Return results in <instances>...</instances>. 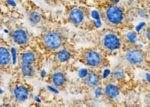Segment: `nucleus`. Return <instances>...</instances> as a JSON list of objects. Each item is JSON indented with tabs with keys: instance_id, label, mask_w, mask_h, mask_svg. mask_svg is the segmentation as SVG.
Instances as JSON below:
<instances>
[{
	"instance_id": "obj_4",
	"label": "nucleus",
	"mask_w": 150,
	"mask_h": 107,
	"mask_svg": "<svg viewBox=\"0 0 150 107\" xmlns=\"http://www.w3.org/2000/svg\"><path fill=\"white\" fill-rule=\"evenodd\" d=\"M125 57L126 59L131 64H138L144 60V54L140 50L133 48L129 50L126 53Z\"/></svg>"
},
{
	"instance_id": "obj_14",
	"label": "nucleus",
	"mask_w": 150,
	"mask_h": 107,
	"mask_svg": "<svg viewBox=\"0 0 150 107\" xmlns=\"http://www.w3.org/2000/svg\"><path fill=\"white\" fill-rule=\"evenodd\" d=\"M57 58L61 62H65L68 61L70 58V52L67 50H62L59 51L57 54Z\"/></svg>"
},
{
	"instance_id": "obj_22",
	"label": "nucleus",
	"mask_w": 150,
	"mask_h": 107,
	"mask_svg": "<svg viewBox=\"0 0 150 107\" xmlns=\"http://www.w3.org/2000/svg\"><path fill=\"white\" fill-rule=\"evenodd\" d=\"M47 89L48 90H49L50 92H51V93H53L54 94H59V90L54 87H51V86L48 85V86H47Z\"/></svg>"
},
{
	"instance_id": "obj_1",
	"label": "nucleus",
	"mask_w": 150,
	"mask_h": 107,
	"mask_svg": "<svg viewBox=\"0 0 150 107\" xmlns=\"http://www.w3.org/2000/svg\"><path fill=\"white\" fill-rule=\"evenodd\" d=\"M43 40L45 46L51 50L59 48L63 43L62 37L56 32H49L45 34Z\"/></svg>"
},
{
	"instance_id": "obj_35",
	"label": "nucleus",
	"mask_w": 150,
	"mask_h": 107,
	"mask_svg": "<svg viewBox=\"0 0 150 107\" xmlns=\"http://www.w3.org/2000/svg\"><path fill=\"white\" fill-rule=\"evenodd\" d=\"M0 107H9V106L6 104H1L0 105Z\"/></svg>"
},
{
	"instance_id": "obj_37",
	"label": "nucleus",
	"mask_w": 150,
	"mask_h": 107,
	"mask_svg": "<svg viewBox=\"0 0 150 107\" xmlns=\"http://www.w3.org/2000/svg\"><path fill=\"white\" fill-rule=\"evenodd\" d=\"M139 47H140V48H142V47H143V45H141V44H140L139 46H138Z\"/></svg>"
},
{
	"instance_id": "obj_31",
	"label": "nucleus",
	"mask_w": 150,
	"mask_h": 107,
	"mask_svg": "<svg viewBox=\"0 0 150 107\" xmlns=\"http://www.w3.org/2000/svg\"><path fill=\"white\" fill-rule=\"evenodd\" d=\"M34 100H35V102H38V103L41 102V100H40L39 97H38V96H35L34 97Z\"/></svg>"
},
{
	"instance_id": "obj_3",
	"label": "nucleus",
	"mask_w": 150,
	"mask_h": 107,
	"mask_svg": "<svg viewBox=\"0 0 150 107\" xmlns=\"http://www.w3.org/2000/svg\"><path fill=\"white\" fill-rule=\"evenodd\" d=\"M104 46L109 51H115L120 46V40L117 35L113 33H109L104 37L103 40Z\"/></svg>"
},
{
	"instance_id": "obj_33",
	"label": "nucleus",
	"mask_w": 150,
	"mask_h": 107,
	"mask_svg": "<svg viewBox=\"0 0 150 107\" xmlns=\"http://www.w3.org/2000/svg\"><path fill=\"white\" fill-rule=\"evenodd\" d=\"M46 74H47L46 71H45V70H43V71H42L41 73H40V75H41L42 77H45V76L46 75Z\"/></svg>"
},
{
	"instance_id": "obj_2",
	"label": "nucleus",
	"mask_w": 150,
	"mask_h": 107,
	"mask_svg": "<svg viewBox=\"0 0 150 107\" xmlns=\"http://www.w3.org/2000/svg\"><path fill=\"white\" fill-rule=\"evenodd\" d=\"M106 17L110 23L118 24L124 19L123 11L119 6L111 5L106 10Z\"/></svg>"
},
{
	"instance_id": "obj_36",
	"label": "nucleus",
	"mask_w": 150,
	"mask_h": 107,
	"mask_svg": "<svg viewBox=\"0 0 150 107\" xmlns=\"http://www.w3.org/2000/svg\"><path fill=\"white\" fill-rule=\"evenodd\" d=\"M3 93H4V91H3L2 89L0 88V95H1V94H2Z\"/></svg>"
},
{
	"instance_id": "obj_7",
	"label": "nucleus",
	"mask_w": 150,
	"mask_h": 107,
	"mask_svg": "<svg viewBox=\"0 0 150 107\" xmlns=\"http://www.w3.org/2000/svg\"><path fill=\"white\" fill-rule=\"evenodd\" d=\"M13 41L18 45H24L28 42L29 37L27 33L24 30L17 29L14 30L12 33Z\"/></svg>"
},
{
	"instance_id": "obj_10",
	"label": "nucleus",
	"mask_w": 150,
	"mask_h": 107,
	"mask_svg": "<svg viewBox=\"0 0 150 107\" xmlns=\"http://www.w3.org/2000/svg\"><path fill=\"white\" fill-rule=\"evenodd\" d=\"M99 80V76L95 72L90 73L85 77V83L89 88H95L97 87Z\"/></svg>"
},
{
	"instance_id": "obj_23",
	"label": "nucleus",
	"mask_w": 150,
	"mask_h": 107,
	"mask_svg": "<svg viewBox=\"0 0 150 107\" xmlns=\"http://www.w3.org/2000/svg\"><path fill=\"white\" fill-rule=\"evenodd\" d=\"M146 26V24H145V22H140V23H139L138 24V25L135 26V30H136L137 32H140V30H142L144 27Z\"/></svg>"
},
{
	"instance_id": "obj_12",
	"label": "nucleus",
	"mask_w": 150,
	"mask_h": 107,
	"mask_svg": "<svg viewBox=\"0 0 150 107\" xmlns=\"http://www.w3.org/2000/svg\"><path fill=\"white\" fill-rule=\"evenodd\" d=\"M51 80L56 87H62L66 82V76L62 72L55 73L53 75Z\"/></svg>"
},
{
	"instance_id": "obj_21",
	"label": "nucleus",
	"mask_w": 150,
	"mask_h": 107,
	"mask_svg": "<svg viewBox=\"0 0 150 107\" xmlns=\"http://www.w3.org/2000/svg\"><path fill=\"white\" fill-rule=\"evenodd\" d=\"M91 16H92V17H93V19H95V21L99 20V19H100L99 13V12H98L97 11H95V10H94V11H92V12H91Z\"/></svg>"
},
{
	"instance_id": "obj_25",
	"label": "nucleus",
	"mask_w": 150,
	"mask_h": 107,
	"mask_svg": "<svg viewBox=\"0 0 150 107\" xmlns=\"http://www.w3.org/2000/svg\"><path fill=\"white\" fill-rule=\"evenodd\" d=\"M138 15L140 17H145L147 16V11L145 9H140L138 11Z\"/></svg>"
},
{
	"instance_id": "obj_34",
	"label": "nucleus",
	"mask_w": 150,
	"mask_h": 107,
	"mask_svg": "<svg viewBox=\"0 0 150 107\" xmlns=\"http://www.w3.org/2000/svg\"><path fill=\"white\" fill-rule=\"evenodd\" d=\"M111 2L112 3H115V4H116V3H118L119 2V1L118 0H116V1H113V0H111Z\"/></svg>"
},
{
	"instance_id": "obj_19",
	"label": "nucleus",
	"mask_w": 150,
	"mask_h": 107,
	"mask_svg": "<svg viewBox=\"0 0 150 107\" xmlns=\"http://www.w3.org/2000/svg\"><path fill=\"white\" fill-rule=\"evenodd\" d=\"M89 73H88V70L87 69H80L79 71H78V76L80 77V78H85L88 76V75Z\"/></svg>"
},
{
	"instance_id": "obj_18",
	"label": "nucleus",
	"mask_w": 150,
	"mask_h": 107,
	"mask_svg": "<svg viewBox=\"0 0 150 107\" xmlns=\"http://www.w3.org/2000/svg\"><path fill=\"white\" fill-rule=\"evenodd\" d=\"M127 38L132 44H135L137 41H138L137 35L135 33H133V32H128L127 33Z\"/></svg>"
},
{
	"instance_id": "obj_27",
	"label": "nucleus",
	"mask_w": 150,
	"mask_h": 107,
	"mask_svg": "<svg viewBox=\"0 0 150 107\" xmlns=\"http://www.w3.org/2000/svg\"><path fill=\"white\" fill-rule=\"evenodd\" d=\"M101 25H102V23H101V22L100 19H99V20H96L95 22V26L96 28H100V27L101 26Z\"/></svg>"
},
{
	"instance_id": "obj_17",
	"label": "nucleus",
	"mask_w": 150,
	"mask_h": 107,
	"mask_svg": "<svg viewBox=\"0 0 150 107\" xmlns=\"http://www.w3.org/2000/svg\"><path fill=\"white\" fill-rule=\"evenodd\" d=\"M113 76L114 78L117 79V80H121L125 77V73L121 69H116L113 73Z\"/></svg>"
},
{
	"instance_id": "obj_6",
	"label": "nucleus",
	"mask_w": 150,
	"mask_h": 107,
	"mask_svg": "<svg viewBox=\"0 0 150 107\" xmlns=\"http://www.w3.org/2000/svg\"><path fill=\"white\" fill-rule=\"evenodd\" d=\"M14 98L19 102H23L29 98V92L28 89L25 86L20 85L16 87L13 90Z\"/></svg>"
},
{
	"instance_id": "obj_32",
	"label": "nucleus",
	"mask_w": 150,
	"mask_h": 107,
	"mask_svg": "<svg viewBox=\"0 0 150 107\" xmlns=\"http://www.w3.org/2000/svg\"><path fill=\"white\" fill-rule=\"evenodd\" d=\"M145 76H146V79H147V82L150 84V74L147 73L146 75H145Z\"/></svg>"
},
{
	"instance_id": "obj_26",
	"label": "nucleus",
	"mask_w": 150,
	"mask_h": 107,
	"mask_svg": "<svg viewBox=\"0 0 150 107\" xmlns=\"http://www.w3.org/2000/svg\"><path fill=\"white\" fill-rule=\"evenodd\" d=\"M111 74V71L109 69H105L103 72V79H106L109 76V75Z\"/></svg>"
},
{
	"instance_id": "obj_29",
	"label": "nucleus",
	"mask_w": 150,
	"mask_h": 107,
	"mask_svg": "<svg viewBox=\"0 0 150 107\" xmlns=\"http://www.w3.org/2000/svg\"><path fill=\"white\" fill-rule=\"evenodd\" d=\"M7 3L9 5H10V6H16V3L14 1H11V0H10V1H8Z\"/></svg>"
},
{
	"instance_id": "obj_20",
	"label": "nucleus",
	"mask_w": 150,
	"mask_h": 107,
	"mask_svg": "<svg viewBox=\"0 0 150 107\" xmlns=\"http://www.w3.org/2000/svg\"><path fill=\"white\" fill-rule=\"evenodd\" d=\"M103 93V90L102 88L101 87H95V90H94V95L95 97L96 98H99L102 95Z\"/></svg>"
},
{
	"instance_id": "obj_8",
	"label": "nucleus",
	"mask_w": 150,
	"mask_h": 107,
	"mask_svg": "<svg viewBox=\"0 0 150 107\" xmlns=\"http://www.w3.org/2000/svg\"><path fill=\"white\" fill-rule=\"evenodd\" d=\"M104 95L109 99H115L120 95L119 87L113 84H108L104 89Z\"/></svg>"
},
{
	"instance_id": "obj_24",
	"label": "nucleus",
	"mask_w": 150,
	"mask_h": 107,
	"mask_svg": "<svg viewBox=\"0 0 150 107\" xmlns=\"http://www.w3.org/2000/svg\"><path fill=\"white\" fill-rule=\"evenodd\" d=\"M11 54H12L13 57V64H15L16 63V55H17V53H16V50L15 48H11Z\"/></svg>"
},
{
	"instance_id": "obj_16",
	"label": "nucleus",
	"mask_w": 150,
	"mask_h": 107,
	"mask_svg": "<svg viewBox=\"0 0 150 107\" xmlns=\"http://www.w3.org/2000/svg\"><path fill=\"white\" fill-rule=\"evenodd\" d=\"M22 73L25 76L31 75L33 72V69L31 65H23L21 68Z\"/></svg>"
},
{
	"instance_id": "obj_13",
	"label": "nucleus",
	"mask_w": 150,
	"mask_h": 107,
	"mask_svg": "<svg viewBox=\"0 0 150 107\" xmlns=\"http://www.w3.org/2000/svg\"><path fill=\"white\" fill-rule=\"evenodd\" d=\"M21 60L23 65H31L35 60V55L32 52H26L21 56Z\"/></svg>"
},
{
	"instance_id": "obj_9",
	"label": "nucleus",
	"mask_w": 150,
	"mask_h": 107,
	"mask_svg": "<svg viewBox=\"0 0 150 107\" xmlns=\"http://www.w3.org/2000/svg\"><path fill=\"white\" fill-rule=\"evenodd\" d=\"M69 17L71 22L73 24H81L83 21L84 19V14L81 10L79 9H73L70 12L69 14Z\"/></svg>"
},
{
	"instance_id": "obj_5",
	"label": "nucleus",
	"mask_w": 150,
	"mask_h": 107,
	"mask_svg": "<svg viewBox=\"0 0 150 107\" xmlns=\"http://www.w3.org/2000/svg\"><path fill=\"white\" fill-rule=\"evenodd\" d=\"M85 63L92 67L98 66L101 62V57L99 53L95 51H90L85 54Z\"/></svg>"
},
{
	"instance_id": "obj_38",
	"label": "nucleus",
	"mask_w": 150,
	"mask_h": 107,
	"mask_svg": "<svg viewBox=\"0 0 150 107\" xmlns=\"http://www.w3.org/2000/svg\"><path fill=\"white\" fill-rule=\"evenodd\" d=\"M4 32H6V33H8V30H4Z\"/></svg>"
},
{
	"instance_id": "obj_11",
	"label": "nucleus",
	"mask_w": 150,
	"mask_h": 107,
	"mask_svg": "<svg viewBox=\"0 0 150 107\" xmlns=\"http://www.w3.org/2000/svg\"><path fill=\"white\" fill-rule=\"evenodd\" d=\"M11 53L7 48L0 46V66H6L11 61Z\"/></svg>"
},
{
	"instance_id": "obj_15",
	"label": "nucleus",
	"mask_w": 150,
	"mask_h": 107,
	"mask_svg": "<svg viewBox=\"0 0 150 107\" xmlns=\"http://www.w3.org/2000/svg\"><path fill=\"white\" fill-rule=\"evenodd\" d=\"M29 19L31 22L33 24H38L39 23L41 20V15L37 11H33V12L31 13L29 15Z\"/></svg>"
},
{
	"instance_id": "obj_28",
	"label": "nucleus",
	"mask_w": 150,
	"mask_h": 107,
	"mask_svg": "<svg viewBox=\"0 0 150 107\" xmlns=\"http://www.w3.org/2000/svg\"><path fill=\"white\" fill-rule=\"evenodd\" d=\"M146 103L147 104V105H149L150 106V93L148 94V95L146 98Z\"/></svg>"
},
{
	"instance_id": "obj_30",
	"label": "nucleus",
	"mask_w": 150,
	"mask_h": 107,
	"mask_svg": "<svg viewBox=\"0 0 150 107\" xmlns=\"http://www.w3.org/2000/svg\"><path fill=\"white\" fill-rule=\"evenodd\" d=\"M146 37L148 40H150V28L147 29L146 31Z\"/></svg>"
}]
</instances>
